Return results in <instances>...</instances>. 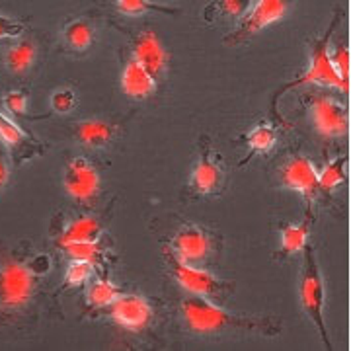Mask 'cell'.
I'll return each instance as SVG.
<instances>
[{
  "label": "cell",
  "mask_w": 351,
  "mask_h": 351,
  "mask_svg": "<svg viewBox=\"0 0 351 351\" xmlns=\"http://www.w3.org/2000/svg\"><path fill=\"white\" fill-rule=\"evenodd\" d=\"M182 316L193 334H219L225 330L258 332L263 336H277L281 332V320L276 316H246L234 314L203 297H188L182 301Z\"/></svg>",
  "instance_id": "6da1fadb"
},
{
  "label": "cell",
  "mask_w": 351,
  "mask_h": 351,
  "mask_svg": "<svg viewBox=\"0 0 351 351\" xmlns=\"http://www.w3.org/2000/svg\"><path fill=\"white\" fill-rule=\"evenodd\" d=\"M41 276L34 260L25 262L18 258H6L0 263V308L8 313H20L29 306L38 291V277Z\"/></svg>",
  "instance_id": "7a4b0ae2"
},
{
  "label": "cell",
  "mask_w": 351,
  "mask_h": 351,
  "mask_svg": "<svg viewBox=\"0 0 351 351\" xmlns=\"http://www.w3.org/2000/svg\"><path fill=\"white\" fill-rule=\"evenodd\" d=\"M339 24V12L336 14V18L332 20V24L328 25L326 34L320 39H314L313 47H311V63H308V69L302 73L301 76H297L295 80L287 82L285 86H281L276 92L274 96V112H276V100L281 98L285 92L293 90V88L304 86V84H318V86H326V88H336L339 92L348 94L350 92V84H346L341 78L336 73V69L332 66V61H330V43H332V36L336 32V25Z\"/></svg>",
  "instance_id": "3957f363"
},
{
  "label": "cell",
  "mask_w": 351,
  "mask_h": 351,
  "mask_svg": "<svg viewBox=\"0 0 351 351\" xmlns=\"http://www.w3.org/2000/svg\"><path fill=\"white\" fill-rule=\"evenodd\" d=\"M304 254V265L301 274V304L306 316L311 318L316 330L320 332V338L326 343L328 350H332V343L328 338L326 322H324V302H326V289H324V279L322 271L316 260V252L311 244L302 250Z\"/></svg>",
  "instance_id": "277c9868"
},
{
  "label": "cell",
  "mask_w": 351,
  "mask_h": 351,
  "mask_svg": "<svg viewBox=\"0 0 351 351\" xmlns=\"http://www.w3.org/2000/svg\"><path fill=\"white\" fill-rule=\"evenodd\" d=\"M166 262L170 265V274L174 276L178 285L188 291L193 297H203L209 301H225L226 297L234 291V283L209 274L199 265H189L178 260L170 250H166Z\"/></svg>",
  "instance_id": "5b68a950"
},
{
  "label": "cell",
  "mask_w": 351,
  "mask_h": 351,
  "mask_svg": "<svg viewBox=\"0 0 351 351\" xmlns=\"http://www.w3.org/2000/svg\"><path fill=\"white\" fill-rule=\"evenodd\" d=\"M225 164L209 137L201 138L199 156L189 174V189L197 197L219 195L225 189Z\"/></svg>",
  "instance_id": "8992f818"
},
{
  "label": "cell",
  "mask_w": 351,
  "mask_h": 351,
  "mask_svg": "<svg viewBox=\"0 0 351 351\" xmlns=\"http://www.w3.org/2000/svg\"><path fill=\"white\" fill-rule=\"evenodd\" d=\"M295 0H256L250 4L248 14L242 16V22L234 32H230L225 38L226 45H242L248 39L258 36L265 27L277 24L287 16L289 8Z\"/></svg>",
  "instance_id": "52a82bcc"
},
{
  "label": "cell",
  "mask_w": 351,
  "mask_h": 351,
  "mask_svg": "<svg viewBox=\"0 0 351 351\" xmlns=\"http://www.w3.org/2000/svg\"><path fill=\"white\" fill-rule=\"evenodd\" d=\"M311 119L316 133L324 138L343 137L350 129V110L326 94H314L308 101Z\"/></svg>",
  "instance_id": "ba28073f"
},
{
  "label": "cell",
  "mask_w": 351,
  "mask_h": 351,
  "mask_svg": "<svg viewBox=\"0 0 351 351\" xmlns=\"http://www.w3.org/2000/svg\"><path fill=\"white\" fill-rule=\"evenodd\" d=\"M101 178L98 168L84 156H76L64 166L63 188L66 195L76 203L88 205L98 197Z\"/></svg>",
  "instance_id": "9c48e42d"
},
{
  "label": "cell",
  "mask_w": 351,
  "mask_h": 351,
  "mask_svg": "<svg viewBox=\"0 0 351 351\" xmlns=\"http://www.w3.org/2000/svg\"><path fill=\"white\" fill-rule=\"evenodd\" d=\"M168 250L184 263L201 267L213 254L215 237L205 226L186 225L176 232Z\"/></svg>",
  "instance_id": "30bf717a"
},
{
  "label": "cell",
  "mask_w": 351,
  "mask_h": 351,
  "mask_svg": "<svg viewBox=\"0 0 351 351\" xmlns=\"http://www.w3.org/2000/svg\"><path fill=\"white\" fill-rule=\"evenodd\" d=\"M279 182L283 188L297 191L308 203V207L320 193L318 170L314 168L313 160L302 154H291L283 160L279 166Z\"/></svg>",
  "instance_id": "8fae6325"
},
{
  "label": "cell",
  "mask_w": 351,
  "mask_h": 351,
  "mask_svg": "<svg viewBox=\"0 0 351 351\" xmlns=\"http://www.w3.org/2000/svg\"><path fill=\"white\" fill-rule=\"evenodd\" d=\"M108 308H110L113 322L129 332H141L149 328L154 316L151 302L145 297L133 295V293H121Z\"/></svg>",
  "instance_id": "7c38bea8"
},
{
  "label": "cell",
  "mask_w": 351,
  "mask_h": 351,
  "mask_svg": "<svg viewBox=\"0 0 351 351\" xmlns=\"http://www.w3.org/2000/svg\"><path fill=\"white\" fill-rule=\"evenodd\" d=\"M133 59L143 64L156 80L162 78L170 66V53L156 32L145 29L133 41Z\"/></svg>",
  "instance_id": "4fadbf2b"
},
{
  "label": "cell",
  "mask_w": 351,
  "mask_h": 351,
  "mask_svg": "<svg viewBox=\"0 0 351 351\" xmlns=\"http://www.w3.org/2000/svg\"><path fill=\"white\" fill-rule=\"evenodd\" d=\"M158 88V80L133 57L129 59L121 71V90L133 100H147Z\"/></svg>",
  "instance_id": "5bb4252c"
},
{
  "label": "cell",
  "mask_w": 351,
  "mask_h": 351,
  "mask_svg": "<svg viewBox=\"0 0 351 351\" xmlns=\"http://www.w3.org/2000/svg\"><path fill=\"white\" fill-rule=\"evenodd\" d=\"M117 135V127L113 125L108 119H84L80 121L75 129L76 141L90 151H101L108 149L113 143V138Z\"/></svg>",
  "instance_id": "9a60e30c"
},
{
  "label": "cell",
  "mask_w": 351,
  "mask_h": 351,
  "mask_svg": "<svg viewBox=\"0 0 351 351\" xmlns=\"http://www.w3.org/2000/svg\"><path fill=\"white\" fill-rule=\"evenodd\" d=\"M311 226H313V213L311 207L306 211L304 221L295 225V223H287L281 226L279 234H281V244H279V252L276 254L277 260H287L295 254H301L306 244H308V237H311Z\"/></svg>",
  "instance_id": "2e32d148"
},
{
  "label": "cell",
  "mask_w": 351,
  "mask_h": 351,
  "mask_svg": "<svg viewBox=\"0 0 351 351\" xmlns=\"http://www.w3.org/2000/svg\"><path fill=\"white\" fill-rule=\"evenodd\" d=\"M36 59H38V45L34 39H20L12 47H8L4 55L6 69L14 76L27 75L32 66L36 64Z\"/></svg>",
  "instance_id": "e0dca14e"
},
{
  "label": "cell",
  "mask_w": 351,
  "mask_h": 351,
  "mask_svg": "<svg viewBox=\"0 0 351 351\" xmlns=\"http://www.w3.org/2000/svg\"><path fill=\"white\" fill-rule=\"evenodd\" d=\"M96 39V27L88 18H75L63 27L64 45L75 53H82L92 47Z\"/></svg>",
  "instance_id": "ac0fdd59"
},
{
  "label": "cell",
  "mask_w": 351,
  "mask_h": 351,
  "mask_svg": "<svg viewBox=\"0 0 351 351\" xmlns=\"http://www.w3.org/2000/svg\"><path fill=\"white\" fill-rule=\"evenodd\" d=\"M244 143H246L250 154L240 162V166H244V164L252 160L254 156H258V154H265V152L271 151L277 143V129L271 123L262 121L256 127H252L250 131H248V135H244Z\"/></svg>",
  "instance_id": "d6986e66"
},
{
  "label": "cell",
  "mask_w": 351,
  "mask_h": 351,
  "mask_svg": "<svg viewBox=\"0 0 351 351\" xmlns=\"http://www.w3.org/2000/svg\"><path fill=\"white\" fill-rule=\"evenodd\" d=\"M101 225L96 217H78L73 219L69 225L64 226L61 237H59V246L66 242H80V240H100Z\"/></svg>",
  "instance_id": "ffe728a7"
},
{
  "label": "cell",
  "mask_w": 351,
  "mask_h": 351,
  "mask_svg": "<svg viewBox=\"0 0 351 351\" xmlns=\"http://www.w3.org/2000/svg\"><path fill=\"white\" fill-rule=\"evenodd\" d=\"M0 141L18 156L32 154V151H34L29 137L14 121H10L8 117H4L2 113H0Z\"/></svg>",
  "instance_id": "44dd1931"
},
{
  "label": "cell",
  "mask_w": 351,
  "mask_h": 351,
  "mask_svg": "<svg viewBox=\"0 0 351 351\" xmlns=\"http://www.w3.org/2000/svg\"><path fill=\"white\" fill-rule=\"evenodd\" d=\"M348 160L350 156L348 154H341L338 158L330 160V162L318 172V186H320V191H334L336 188H339L343 182H346V172H348Z\"/></svg>",
  "instance_id": "7402d4cb"
},
{
  "label": "cell",
  "mask_w": 351,
  "mask_h": 351,
  "mask_svg": "<svg viewBox=\"0 0 351 351\" xmlns=\"http://www.w3.org/2000/svg\"><path fill=\"white\" fill-rule=\"evenodd\" d=\"M121 295L119 287L110 279H96L86 291V301L92 308H108Z\"/></svg>",
  "instance_id": "603a6c76"
},
{
  "label": "cell",
  "mask_w": 351,
  "mask_h": 351,
  "mask_svg": "<svg viewBox=\"0 0 351 351\" xmlns=\"http://www.w3.org/2000/svg\"><path fill=\"white\" fill-rule=\"evenodd\" d=\"M61 248L71 260H84V262L104 263V248L98 240H80V242H66Z\"/></svg>",
  "instance_id": "cb8c5ba5"
},
{
  "label": "cell",
  "mask_w": 351,
  "mask_h": 351,
  "mask_svg": "<svg viewBox=\"0 0 351 351\" xmlns=\"http://www.w3.org/2000/svg\"><path fill=\"white\" fill-rule=\"evenodd\" d=\"M252 0H213L205 8V20L213 22L215 18H240L248 12Z\"/></svg>",
  "instance_id": "d4e9b609"
},
{
  "label": "cell",
  "mask_w": 351,
  "mask_h": 351,
  "mask_svg": "<svg viewBox=\"0 0 351 351\" xmlns=\"http://www.w3.org/2000/svg\"><path fill=\"white\" fill-rule=\"evenodd\" d=\"M115 8H117V12H121L123 16H143V14L149 12H176L172 8H166V6H160V4H154L152 0H115Z\"/></svg>",
  "instance_id": "484cf974"
},
{
  "label": "cell",
  "mask_w": 351,
  "mask_h": 351,
  "mask_svg": "<svg viewBox=\"0 0 351 351\" xmlns=\"http://www.w3.org/2000/svg\"><path fill=\"white\" fill-rule=\"evenodd\" d=\"M94 276V263L84 260H73L64 274V287H82Z\"/></svg>",
  "instance_id": "4316f807"
},
{
  "label": "cell",
  "mask_w": 351,
  "mask_h": 351,
  "mask_svg": "<svg viewBox=\"0 0 351 351\" xmlns=\"http://www.w3.org/2000/svg\"><path fill=\"white\" fill-rule=\"evenodd\" d=\"M330 61H332V66L336 69V73L338 76L346 82V84H350V45L346 43V41H338V43H330Z\"/></svg>",
  "instance_id": "83f0119b"
},
{
  "label": "cell",
  "mask_w": 351,
  "mask_h": 351,
  "mask_svg": "<svg viewBox=\"0 0 351 351\" xmlns=\"http://www.w3.org/2000/svg\"><path fill=\"white\" fill-rule=\"evenodd\" d=\"M76 94L71 90V88H61L57 92H53L51 96V106L53 110L59 113H69L75 110L76 106Z\"/></svg>",
  "instance_id": "f1b7e54d"
},
{
  "label": "cell",
  "mask_w": 351,
  "mask_h": 351,
  "mask_svg": "<svg viewBox=\"0 0 351 351\" xmlns=\"http://www.w3.org/2000/svg\"><path fill=\"white\" fill-rule=\"evenodd\" d=\"M4 106L16 115H25L27 112V94L25 92H8L4 96Z\"/></svg>",
  "instance_id": "f546056e"
},
{
  "label": "cell",
  "mask_w": 351,
  "mask_h": 351,
  "mask_svg": "<svg viewBox=\"0 0 351 351\" xmlns=\"http://www.w3.org/2000/svg\"><path fill=\"white\" fill-rule=\"evenodd\" d=\"M24 34V25L20 22H14L6 16H0V41L2 39H14L20 38Z\"/></svg>",
  "instance_id": "4dcf8cb0"
},
{
  "label": "cell",
  "mask_w": 351,
  "mask_h": 351,
  "mask_svg": "<svg viewBox=\"0 0 351 351\" xmlns=\"http://www.w3.org/2000/svg\"><path fill=\"white\" fill-rule=\"evenodd\" d=\"M8 180H10V166L6 162V158L0 154V191L6 188Z\"/></svg>",
  "instance_id": "1f68e13d"
}]
</instances>
